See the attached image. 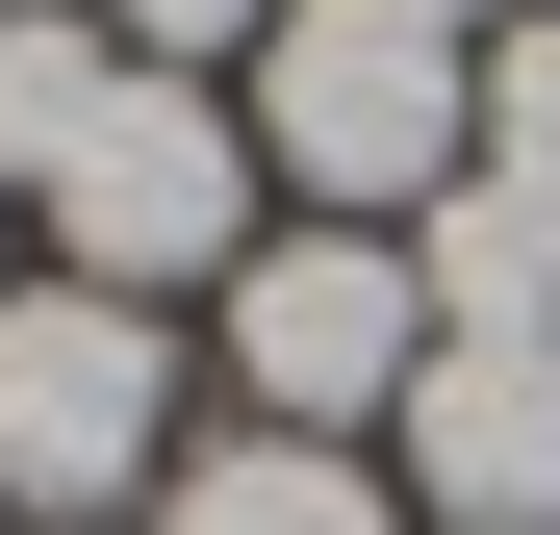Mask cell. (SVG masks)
<instances>
[{
	"instance_id": "9",
	"label": "cell",
	"mask_w": 560,
	"mask_h": 535,
	"mask_svg": "<svg viewBox=\"0 0 560 535\" xmlns=\"http://www.w3.org/2000/svg\"><path fill=\"white\" fill-rule=\"evenodd\" d=\"M485 178H510V205H560V0H535V26H485Z\"/></svg>"
},
{
	"instance_id": "3",
	"label": "cell",
	"mask_w": 560,
	"mask_h": 535,
	"mask_svg": "<svg viewBox=\"0 0 560 535\" xmlns=\"http://www.w3.org/2000/svg\"><path fill=\"white\" fill-rule=\"evenodd\" d=\"M230 383H255V433L331 460L357 408L433 383V281H408L383 230H280V255H230Z\"/></svg>"
},
{
	"instance_id": "1",
	"label": "cell",
	"mask_w": 560,
	"mask_h": 535,
	"mask_svg": "<svg viewBox=\"0 0 560 535\" xmlns=\"http://www.w3.org/2000/svg\"><path fill=\"white\" fill-rule=\"evenodd\" d=\"M255 128H280V178H331V205H458V178H485V77H458V26H408V0H280L255 26Z\"/></svg>"
},
{
	"instance_id": "8",
	"label": "cell",
	"mask_w": 560,
	"mask_h": 535,
	"mask_svg": "<svg viewBox=\"0 0 560 535\" xmlns=\"http://www.w3.org/2000/svg\"><path fill=\"white\" fill-rule=\"evenodd\" d=\"M103 77H128V51L77 26V0H0V205H26V178H51V128L103 103Z\"/></svg>"
},
{
	"instance_id": "10",
	"label": "cell",
	"mask_w": 560,
	"mask_h": 535,
	"mask_svg": "<svg viewBox=\"0 0 560 535\" xmlns=\"http://www.w3.org/2000/svg\"><path fill=\"white\" fill-rule=\"evenodd\" d=\"M280 0H128V77H205V51H255Z\"/></svg>"
},
{
	"instance_id": "5",
	"label": "cell",
	"mask_w": 560,
	"mask_h": 535,
	"mask_svg": "<svg viewBox=\"0 0 560 535\" xmlns=\"http://www.w3.org/2000/svg\"><path fill=\"white\" fill-rule=\"evenodd\" d=\"M408 485L458 535H560V332L535 357H433L408 383Z\"/></svg>"
},
{
	"instance_id": "2",
	"label": "cell",
	"mask_w": 560,
	"mask_h": 535,
	"mask_svg": "<svg viewBox=\"0 0 560 535\" xmlns=\"http://www.w3.org/2000/svg\"><path fill=\"white\" fill-rule=\"evenodd\" d=\"M26 205H51V255H77L103 306H153V281H205V255H255V153H230L205 77H103Z\"/></svg>"
},
{
	"instance_id": "6",
	"label": "cell",
	"mask_w": 560,
	"mask_h": 535,
	"mask_svg": "<svg viewBox=\"0 0 560 535\" xmlns=\"http://www.w3.org/2000/svg\"><path fill=\"white\" fill-rule=\"evenodd\" d=\"M408 281H433V357H535V332H560V205H510V178H458Z\"/></svg>"
},
{
	"instance_id": "11",
	"label": "cell",
	"mask_w": 560,
	"mask_h": 535,
	"mask_svg": "<svg viewBox=\"0 0 560 535\" xmlns=\"http://www.w3.org/2000/svg\"><path fill=\"white\" fill-rule=\"evenodd\" d=\"M408 26H485V0H408Z\"/></svg>"
},
{
	"instance_id": "4",
	"label": "cell",
	"mask_w": 560,
	"mask_h": 535,
	"mask_svg": "<svg viewBox=\"0 0 560 535\" xmlns=\"http://www.w3.org/2000/svg\"><path fill=\"white\" fill-rule=\"evenodd\" d=\"M0 485H26V510L178 485V357H153V306H103V281L0 306Z\"/></svg>"
},
{
	"instance_id": "7",
	"label": "cell",
	"mask_w": 560,
	"mask_h": 535,
	"mask_svg": "<svg viewBox=\"0 0 560 535\" xmlns=\"http://www.w3.org/2000/svg\"><path fill=\"white\" fill-rule=\"evenodd\" d=\"M153 535H408V510L357 485V460H306V433H178Z\"/></svg>"
}]
</instances>
